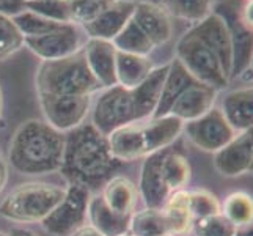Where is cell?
Wrapping results in <instances>:
<instances>
[{
	"label": "cell",
	"instance_id": "obj_1",
	"mask_svg": "<svg viewBox=\"0 0 253 236\" xmlns=\"http://www.w3.org/2000/svg\"><path fill=\"white\" fill-rule=\"evenodd\" d=\"M65 133L44 120L32 118L16 129L8 148V167L27 177L60 172L63 165Z\"/></svg>",
	"mask_w": 253,
	"mask_h": 236
},
{
	"label": "cell",
	"instance_id": "obj_2",
	"mask_svg": "<svg viewBox=\"0 0 253 236\" xmlns=\"http://www.w3.org/2000/svg\"><path fill=\"white\" fill-rule=\"evenodd\" d=\"M121 165L112 156L107 136L101 134L91 123H84L65 133L63 165L60 172L69 183L96 186L112 178Z\"/></svg>",
	"mask_w": 253,
	"mask_h": 236
},
{
	"label": "cell",
	"instance_id": "obj_3",
	"mask_svg": "<svg viewBox=\"0 0 253 236\" xmlns=\"http://www.w3.org/2000/svg\"><path fill=\"white\" fill-rule=\"evenodd\" d=\"M35 85L38 94L93 96L101 90L82 50L71 57L41 62L35 76Z\"/></svg>",
	"mask_w": 253,
	"mask_h": 236
},
{
	"label": "cell",
	"instance_id": "obj_4",
	"mask_svg": "<svg viewBox=\"0 0 253 236\" xmlns=\"http://www.w3.org/2000/svg\"><path fill=\"white\" fill-rule=\"evenodd\" d=\"M66 186L30 181L14 188L0 202V217L17 224H41L65 195Z\"/></svg>",
	"mask_w": 253,
	"mask_h": 236
},
{
	"label": "cell",
	"instance_id": "obj_5",
	"mask_svg": "<svg viewBox=\"0 0 253 236\" xmlns=\"http://www.w3.org/2000/svg\"><path fill=\"white\" fill-rule=\"evenodd\" d=\"M215 13L225 22L233 41L231 81L252 71V0H215Z\"/></svg>",
	"mask_w": 253,
	"mask_h": 236
},
{
	"label": "cell",
	"instance_id": "obj_6",
	"mask_svg": "<svg viewBox=\"0 0 253 236\" xmlns=\"http://www.w3.org/2000/svg\"><path fill=\"white\" fill-rule=\"evenodd\" d=\"M176 60L184 66L197 82L212 87L222 92L230 84L228 76L215 57L214 52L200 40L194 30H189L181 37L176 45Z\"/></svg>",
	"mask_w": 253,
	"mask_h": 236
},
{
	"label": "cell",
	"instance_id": "obj_7",
	"mask_svg": "<svg viewBox=\"0 0 253 236\" xmlns=\"http://www.w3.org/2000/svg\"><path fill=\"white\" fill-rule=\"evenodd\" d=\"M90 113L91 125L107 137L113 131L138 121L132 92L118 84L96 93Z\"/></svg>",
	"mask_w": 253,
	"mask_h": 236
},
{
	"label": "cell",
	"instance_id": "obj_8",
	"mask_svg": "<svg viewBox=\"0 0 253 236\" xmlns=\"http://www.w3.org/2000/svg\"><path fill=\"white\" fill-rule=\"evenodd\" d=\"M90 198L91 190L88 188L77 183H69L60 203L41 222L42 229L52 236H69L74 233L86 222Z\"/></svg>",
	"mask_w": 253,
	"mask_h": 236
},
{
	"label": "cell",
	"instance_id": "obj_9",
	"mask_svg": "<svg viewBox=\"0 0 253 236\" xmlns=\"http://www.w3.org/2000/svg\"><path fill=\"white\" fill-rule=\"evenodd\" d=\"M44 121L60 133H69L84 125L90 115L93 96L73 94H38Z\"/></svg>",
	"mask_w": 253,
	"mask_h": 236
},
{
	"label": "cell",
	"instance_id": "obj_10",
	"mask_svg": "<svg viewBox=\"0 0 253 236\" xmlns=\"http://www.w3.org/2000/svg\"><path fill=\"white\" fill-rule=\"evenodd\" d=\"M84 29L77 24H62L55 30L37 38H25L24 46L29 47L42 62L60 60L81 52L86 43Z\"/></svg>",
	"mask_w": 253,
	"mask_h": 236
},
{
	"label": "cell",
	"instance_id": "obj_11",
	"mask_svg": "<svg viewBox=\"0 0 253 236\" xmlns=\"http://www.w3.org/2000/svg\"><path fill=\"white\" fill-rule=\"evenodd\" d=\"M182 134L187 141L206 153H215L236 136L234 129L225 120L220 109L214 106L205 115L184 123Z\"/></svg>",
	"mask_w": 253,
	"mask_h": 236
},
{
	"label": "cell",
	"instance_id": "obj_12",
	"mask_svg": "<svg viewBox=\"0 0 253 236\" xmlns=\"http://www.w3.org/2000/svg\"><path fill=\"white\" fill-rule=\"evenodd\" d=\"M253 137L252 129L234 136L219 151L214 153V167L222 177L236 178L252 170Z\"/></svg>",
	"mask_w": 253,
	"mask_h": 236
},
{
	"label": "cell",
	"instance_id": "obj_13",
	"mask_svg": "<svg viewBox=\"0 0 253 236\" xmlns=\"http://www.w3.org/2000/svg\"><path fill=\"white\" fill-rule=\"evenodd\" d=\"M192 30L205 45L211 49L223 68L225 74L231 82V69H233V41L225 22L215 13L206 16L203 21L197 22Z\"/></svg>",
	"mask_w": 253,
	"mask_h": 236
},
{
	"label": "cell",
	"instance_id": "obj_14",
	"mask_svg": "<svg viewBox=\"0 0 253 236\" xmlns=\"http://www.w3.org/2000/svg\"><path fill=\"white\" fill-rule=\"evenodd\" d=\"M164 153L165 150L143 157L137 190H138V197L145 203V208H162L171 194L167 185H165L162 167H161Z\"/></svg>",
	"mask_w": 253,
	"mask_h": 236
},
{
	"label": "cell",
	"instance_id": "obj_15",
	"mask_svg": "<svg viewBox=\"0 0 253 236\" xmlns=\"http://www.w3.org/2000/svg\"><path fill=\"white\" fill-rule=\"evenodd\" d=\"M82 52L86 65L101 89L117 85V49L112 41L88 38Z\"/></svg>",
	"mask_w": 253,
	"mask_h": 236
},
{
	"label": "cell",
	"instance_id": "obj_16",
	"mask_svg": "<svg viewBox=\"0 0 253 236\" xmlns=\"http://www.w3.org/2000/svg\"><path fill=\"white\" fill-rule=\"evenodd\" d=\"M134 10H135L134 3L118 2V0H115V2H113L107 10H104L98 17H94L93 21L81 25V27L84 29L86 38L113 41V38L126 27V24L130 19H132Z\"/></svg>",
	"mask_w": 253,
	"mask_h": 236
},
{
	"label": "cell",
	"instance_id": "obj_17",
	"mask_svg": "<svg viewBox=\"0 0 253 236\" xmlns=\"http://www.w3.org/2000/svg\"><path fill=\"white\" fill-rule=\"evenodd\" d=\"M132 21L142 29L154 47L165 45L173 35L171 16L161 3H138L132 14Z\"/></svg>",
	"mask_w": 253,
	"mask_h": 236
},
{
	"label": "cell",
	"instance_id": "obj_18",
	"mask_svg": "<svg viewBox=\"0 0 253 236\" xmlns=\"http://www.w3.org/2000/svg\"><path fill=\"white\" fill-rule=\"evenodd\" d=\"M217 96H219V92L212 87L202 82H194L173 104L170 115L179 118L182 123H187L211 110L215 106Z\"/></svg>",
	"mask_w": 253,
	"mask_h": 236
},
{
	"label": "cell",
	"instance_id": "obj_19",
	"mask_svg": "<svg viewBox=\"0 0 253 236\" xmlns=\"http://www.w3.org/2000/svg\"><path fill=\"white\" fill-rule=\"evenodd\" d=\"M220 112L225 120L239 134L250 131L253 125V90L252 85L230 90L223 94L220 102Z\"/></svg>",
	"mask_w": 253,
	"mask_h": 236
},
{
	"label": "cell",
	"instance_id": "obj_20",
	"mask_svg": "<svg viewBox=\"0 0 253 236\" xmlns=\"http://www.w3.org/2000/svg\"><path fill=\"white\" fill-rule=\"evenodd\" d=\"M184 123L173 115L151 117L142 121L146 156L167 150L182 134Z\"/></svg>",
	"mask_w": 253,
	"mask_h": 236
},
{
	"label": "cell",
	"instance_id": "obj_21",
	"mask_svg": "<svg viewBox=\"0 0 253 236\" xmlns=\"http://www.w3.org/2000/svg\"><path fill=\"white\" fill-rule=\"evenodd\" d=\"M107 139L112 156L121 164L146 157L142 121H135V123L113 131Z\"/></svg>",
	"mask_w": 253,
	"mask_h": 236
},
{
	"label": "cell",
	"instance_id": "obj_22",
	"mask_svg": "<svg viewBox=\"0 0 253 236\" xmlns=\"http://www.w3.org/2000/svg\"><path fill=\"white\" fill-rule=\"evenodd\" d=\"M167 73H169V63H165L162 66H154V69L148 74L145 81L142 84H138L135 89L130 90L132 92L138 121H143L153 117L156 107H158Z\"/></svg>",
	"mask_w": 253,
	"mask_h": 236
},
{
	"label": "cell",
	"instance_id": "obj_23",
	"mask_svg": "<svg viewBox=\"0 0 253 236\" xmlns=\"http://www.w3.org/2000/svg\"><path fill=\"white\" fill-rule=\"evenodd\" d=\"M86 221L102 236H121L127 233L130 227V216L118 214L110 209L101 194H91L86 209Z\"/></svg>",
	"mask_w": 253,
	"mask_h": 236
},
{
	"label": "cell",
	"instance_id": "obj_24",
	"mask_svg": "<svg viewBox=\"0 0 253 236\" xmlns=\"http://www.w3.org/2000/svg\"><path fill=\"white\" fill-rule=\"evenodd\" d=\"M194 82H197V81L190 76L187 69L182 66L176 58L171 60L169 63V73H167V77H165V82L162 87L158 107H156L153 117L170 115L173 104L178 101L179 96L184 93Z\"/></svg>",
	"mask_w": 253,
	"mask_h": 236
},
{
	"label": "cell",
	"instance_id": "obj_25",
	"mask_svg": "<svg viewBox=\"0 0 253 236\" xmlns=\"http://www.w3.org/2000/svg\"><path fill=\"white\" fill-rule=\"evenodd\" d=\"M167 233L171 236H186L194 225V216L189 208V190H174L161 208Z\"/></svg>",
	"mask_w": 253,
	"mask_h": 236
},
{
	"label": "cell",
	"instance_id": "obj_26",
	"mask_svg": "<svg viewBox=\"0 0 253 236\" xmlns=\"http://www.w3.org/2000/svg\"><path fill=\"white\" fill-rule=\"evenodd\" d=\"M101 197L106 205L118 214L132 216L137 206L138 190L137 186L127 177L117 175L106 181L102 188Z\"/></svg>",
	"mask_w": 253,
	"mask_h": 236
},
{
	"label": "cell",
	"instance_id": "obj_27",
	"mask_svg": "<svg viewBox=\"0 0 253 236\" xmlns=\"http://www.w3.org/2000/svg\"><path fill=\"white\" fill-rule=\"evenodd\" d=\"M154 69L150 57L126 54L117 50V84L132 90L142 84Z\"/></svg>",
	"mask_w": 253,
	"mask_h": 236
},
{
	"label": "cell",
	"instance_id": "obj_28",
	"mask_svg": "<svg viewBox=\"0 0 253 236\" xmlns=\"http://www.w3.org/2000/svg\"><path fill=\"white\" fill-rule=\"evenodd\" d=\"M162 175L165 180V185L170 189V192L186 189L192 177V169L189 159L178 151H171L167 148L162 157Z\"/></svg>",
	"mask_w": 253,
	"mask_h": 236
},
{
	"label": "cell",
	"instance_id": "obj_29",
	"mask_svg": "<svg viewBox=\"0 0 253 236\" xmlns=\"http://www.w3.org/2000/svg\"><path fill=\"white\" fill-rule=\"evenodd\" d=\"M112 45L115 46L117 50L126 52V54H134V55H143L150 57L151 52L156 49L150 38L142 32V29L130 19L126 27L121 30L115 38H113Z\"/></svg>",
	"mask_w": 253,
	"mask_h": 236
},
{
	"label": "cell",
	"instance_id": "obj_30",
	"mask_svg": "<svg viewBox=\"0 0 253 236\" xmlns=\"http://www.w3.org/2000/svg\"><path fill=\"white\" fill-rule=\"evenodd\" d=\"M220 213L228 219L234 227L252 225L253 219V202L252 195L247 192L236 190L225 197L220 203Z\"/></svg>",
	"mask_w": 253,
	"mask_h": 236
},
{
	"label": "cell",
	"instance_id": "obj_31",
	"mask_svg": "<svg viewBox=\"0 0 253 236\" xmlns=\"http://www.w3.org/2000/svg\"><path fill=\"white\" fill-rule=\"evenodd\" d=\"M215 0H161V5L170 16L189 22H200L212 13Z\"/></svg>",
	"mask_w": 253,
	"mask_h": 236
},
{
	"label": "cell",
	"instance_id": "obj_32",
	"mask_svg": "<svg viewBox=\"0 0 253 236\" xmlns=\"http://www.w3.org/2000/svg\"><path fill=\"white\" fill-rule=\"evenodd\" d=\"M129 232L135 236H164L167 233V227L164 222L161 208H143L140 211H134L130 216Z\"/></svg>",
	"mask_w": 253,
	"mask_h": 236
},
{
	"label": "cell",
	"instance_id": "obj_33",
	"mask_svg": "<svg viewBox=\"0 0 253 236\" xmlns=\"http://www.w3.org/2000/svg\"><path fill=\"white\" fill-rule=\"evenodd\" d=\"M11 19L16 24L17 30L21 32L24 40L41 37V35H46L52 30H55L58 25H62V22L50 21L47 17L40 16L30 10H24L22 13L13 16Z\"/></svg>",
	"mask_w": 253,
	"mask_h": 236
},
{
	"label": "cell",
	"instance_id": "obj_34",
	"mask_svg": "<svg viewBox=\"0 0 253 236\" xmlns=\"http://www.w3.org/2000/svg\"><path fill=\"white\" fill-rule=\"evenodd\" d=\"M25 10H30L55 22L73 24L69 0H27Z\"/></svg>",
	"mask_w": 253,
	"mask_h": 236
},
{
	"label": "cell",
	"instance_id": "obj_35",
	"mask_svg": "<svg viewBox=\"0 0 253 236\" xmlns=\"http://www.w3.org/2000/svg\"><path fill=\"white\" fill-rule=\"evenodd\" d=\"M238 227H234L222 213L200 217L194 221L190 233L197 236H233Z\"/></svg>",
	"mask_w": 253,
	"mask_h": 236
},
{
	"label": "cell",
	"instance_id": "obj_36",
	"mask_svg": "<svg viewBox=\"0 0 253 236\" xmlns=\"http://www.w3.org/2000/svg\"><path fill=\"white\" fill-rule=\"evenodd\" d=\"M24 47V37L10 16L0 14V62Z\"/></svg>",
	"mask_w": 253,
	"mask_h": 236
},
{
	"label": "cell",
	"instance_id": "obj_37",
	"mask_svg": "<svg viewBox=\"0 0 253 236\" xmlns=\"http://www.w3.org/2000/svg\"><path fill=\"white\" fill-rule=\"evenodd\" d=\"M189 208L194 219H200L220 213V200L208 189H192L189 190Z\"/></svg>",
	"mask_w": 253,
	"mask_h": 236
},
{
	"label": "cell",
	"instance_id": "obj_38",
	"mask_svg": "<svg viewBox=\"0 0 253 236\" xmlns=\"http://www.w3.org/2000/svg\"><path fill=\"white\" fill-rule=\"evenodd\" d=\"M115 0H69L73 24L84 25L98 17Z\"/></svg>",
	"mask_w": 253,
	"mask_h": 236
},
{
	"label": "cell",
	"instance_id": "obj_39",
	"mask_svg": "<svg viewBox=\"0 0 253 236\" xmlns=\"http://www.w3.org/2000/svg\"><path fill=\"white\" fill-rule=\"evenodd\" d=\"M25 2L27 0H0V14L5 16H16L25 10Z\"/></svg>",
	"mask_w": 253,
	"mask_h": 236
},
{
	"label": "cell",
	"instance_id": "obj_40",
	"mask_svg": "<svg viewBox=\"0 0 253 236\" xmlns=\"http://www.w3.org/2000/svg\"><path fill=\"white\" fill-rule=\"evenodd\" d=\"M69 236H102L98 230H94L90 224H85L82 225L81 229H77L74 233H71Z\"/></svg>",
	"mask_w": 253,
	"mask_h": 236
},
{
	"label": "cell",
	"instance_id": "obj_41",
	"mask_svg": "<svg viewBox=\"0 0 253 236\" xmlns=\"http://www.w3.org/2000/svg\"><path fill=\"white\" fill-rule=\"evenodd\" d=\"M8 175H10V167H8V164L3 159H0V192L6 186Z\"/></svg>",
	"mask_w": 253,
	"mask_h": 236
},
{
	"label": "cell",
	"instance_id": "obj_42",
	"mask_svg": "<svg viewBox=\"0 0 253 236\" xmlns=\"http://www.w3.org/2000/svg\"><path fill=\"white\" fill-rule=\"evenodd\" d=\"M8 236H38V235L29 229H14L8 233Z\"/></svg>",
	"mask_w": 253,
	"mask_h": 236
},
{
	"label": "cell",
	"instance_id": "obj_43",
	"mask_svg": "<svg viewBox=\"0 0 253 236\" xmlns=\"http://www.w3.org/2000/svg\"><path fill=\"white\" fill-rule=\"evenodd\" d=\"M233 236H252V225H244V227H238L236 232H234Z\"/></svg>",
	"mask_w": 253,
	"mask_h": 236
},
{
	"label": "cell",
	"instance_id": "obj_44",
	"mask_svg": "<svg viewBox=\"0 0 253 236\" xmlns=\"http://www.w3.org/2000/svg\"><path fill=\"white\" fill-rule=\"evenodd\" d=\"M118 2H127V3H161V0H118Z\"/></svg>",
	"mask_w": 253,
	"mask_h": 236
},
{
	"label": "cell",
	"instance_id": "obj_45",
	"mask_svg": "<svg viewBox=\"0 0 253 236\" xmlns=\"http://www.w3.org/2000/svg\"><path fill=\"white\" fill-rule=\"evenodd\" d=\"M2 113H3V93H2V87H0V120H2Z\"/></svg>",
	"mask_w": 253,
	"mask_h": 236
},
{
	"label": "cell",
	"instance_id": "obj_46",
	"mask_svg": "<svg viewBox=\"0 0 253 236\" xmlns=\"http://www.w3.org/2000/svg\"><path fill=\"white\" fill-rule=\"evenodd\" d=\"M121 236H135V235H132L130 232H127V233H125V235H121Z\"/></svg>",
	"mask_w": 253,
	"mask_h": 236
},
{
	"label": "cell",
	"instance_id": "obj_47",
	"mask_svg": "<svg viewBox=\"0 0 253 236\" xmlns=\"http://www.w3.org/2000/svg\"><path fill=\"white\" fill-rule=\"evenodd\" d=\"M0 236H8V233H5V232L0 230Z\"/></svg>",
	"mask_w": 253,
	"mask_h": 236
},
{
	"label": "cell",
	"instance_id": "obj_48",
	"mask_svg": "<svg viewBox=\"0 0 253 236\" xmlns=\"http://www.w3.org/2000/svg\"><path fill=\"white\" fill-rule=\"evenodd\" d=\"M186 236H197V235H194V233H187Z\"/></svg>",
	"mask_w": 253,
	"mask_h": 236
},
{
	"label": "cell",
	"instance_id": "obj_49",
	"mask_svg": "<svg viewBox=\"0 0 253 236\" xmlns=\"http://www.w3.org/2000/svg\"><path fill=\"white\" fill-rule=\"evenodd\" d=\"M0 159H2V151H0Z\"/></svg>",
	"mask_w": 253,
	"mask_h": 236
},
{
	"label": "cell",
	"instance_id": "obj_50",
	"mask_svg": "<svg viewBox=\"0 0 253 236\" xmlns=\"http://www.w3.org/2000/svg\"><path fill=\"white\" fill-rule=\"evenodd\" d=\"M164 236H171V235H164Z\"/></svg>",
	"mask_w": 253,
	"mask_h": 236
}]
</instances>
